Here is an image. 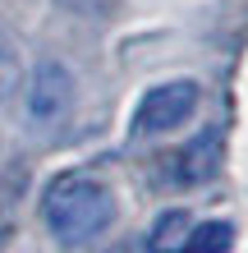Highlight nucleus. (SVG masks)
<instances>
[{
    "label": "nucleus",
    "mask_w": 248,
    "mask_h": 253,
    "mask_svg": "<svg viewBox=\"0 0 248 253\" xmlns=\"http://www.w3.org/2000/svg\"><path fill=\"white\" fill-rule=\"evenodd\" d=\"M115 212L120 207H115L110 184H101L97 175H83V170L55 175L41 193V221L60 249H83L101 240L115 226Z\"/></svg>",
    "instance_id": "f257e3e1"
},
{
    "label": "nucleus",
    "mask_w": 248,
    "mask_h": 253,
    "mask_svg": "<svg viewBox=\"0 0 248 253\" xmlns=\"http://www.w3.org/2000/svg\"><path fill=\"white\" fill-rule=\"evenodd\" d=\"M74 101H78V83L69 74V65L41 60L28 74V87H23V120L33 133H60L74 115Z\"/></svg>",
    "instance_id": "f03ea898"
},
{
    "label": "nucleus",
    "mask_w": 248,
    "mask_h": 253,
    "mask_svg": "<svg viewBox=\"0 0 248 253\" xmlns=\"http://www.w3.org/2000/svg\"><path fill=\"white\" fill-rule=\"evenodd\" d=\"M202 106V87L193 79H170V83H156L142 92V101L134 106V120H129V133L134 138H156V133H170L188 125Z\"/></svg>",
    "instance_id": "7ed1b4c3"
},
{
    "label": "nucleus",
    "mask_w": 248,
    "mask_h": 253,
    "mask_svg": "<svg viewBox=\"0 0 248 253\" xmlns=\"http://www.w3.org/2000/svg\"><path fill=\"white\" fill-rule=\"evenodd\" d=\"M221 157H225V147H221V133H198L193 143H184L179 152H175V161H166V175H170V184H179V189H198V184H207L216 170H221Z\"/></svg>",
    "instance_id": "20e7f679"
},
{
    "label": "nucleus",
    "mask_w": 248,
    "mask_h": 253,
    "mask_svg": "<svg viewBox=\"0 0 248 253\" xmlns=\"http://www.w3.org/2000/svg\"><path fill=\"white\" fill-rule=\"evenodd\" d=\"M188 230H193V216L188 212H161L156 216V226L147 230V249L152 253H184V240H188Z\"/></svg>",
    "instance_id": "39448f33"
},
{
    "label": "nucleus",
    "mask_w": 248,
    "mask_h": 253,
    "mask_svg": "<svg viewBox=\"0 0 248 253\" xmlns=\"http://www.w3.org/2000/svg\"><path fill=\"white\" fill-rule=\"evenodd\" d=\"M235 249V226L230 221H193L184 240V253H230Z\"/></svg>",
    "instance_id": "423d86ee"
},
{
    "label": "nucleus",
    "mask_w": 248,
    "mask_h": 253,
    "mask_svg": "<svg viewBox=\"0 0 248 253\" xmlns=\"http://www.w3.org/2000/svg\"><path fill=\"white\" fill-rule=\"evenodd\" d=\"M19 198H23V175H0V253H9L14 230H19Z\"/></svg>",
    "instance_id": "0eeeda50"
},
{
    "label": "nucleus",
    "mask_w": 248,
    "mask_h": 253,
    "mask_svg": "<svg viewBox=\"0 0 248 253\" xmlns=\"http://www.w3.org/2000/svg\"><path fill=\"white\" fill-rule=\"evenodd\" d=\"M19 87H23V55H19L9 33H0V106H5Z\"/></svg>",
    "instance_id": "6e6552de"
},
{
    "label": "nucleus",
    "mask_w": 248,
    "mask_h": 253,
    "mask_svg": "<svg viewBox=\"0 0 248 253\" xmlns=\"http://www.w3.org/2000/svg\"><path fill=\"white\" fill-rule=\"evenodd\" d=\"M55 5H65V9H74V14H101V9H110L115 0H55Z\"/></svg>",
    "instance_id": "1a4fd4ad"
}]
</instances>
